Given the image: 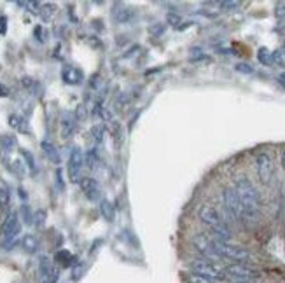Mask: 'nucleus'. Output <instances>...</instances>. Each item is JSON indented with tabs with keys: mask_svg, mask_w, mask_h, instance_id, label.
I'll list each match as a JSON object with an SVG mask.
<instances>
[{
	"mask_svg": "<svg viewBox=\"0 0 285 283\" xmlns=\"http://www.w3.org/2000/svg\"><path fill=\"white\" fill-rule=\"evenodd\" d=\"M235 191H236V196L241 203V208H243V222L257 217L261 200H259V192L254 187V183L241 175L235 182Z\"/></svg>",
	"mask_w": 285,
	"mask_h": 283,
	"instance_id": "nucleus-1",
	"label": "nucleus"
},
{
	"mask_svg": "<svg viewBox=\"0 0 285 283\" xmlns=\"http://www.w3.org/2000/svg\"><path fill=\"white\" fill-rule=\"evenodd\" d=\"M198 217L201 220L205 226H208L214 231L215 234V240L219 241H229L231 240V231H229L228 224L224 222L222 218H220L219 212L210 205H203L198 212Z\"/></svg>",
	"mask_w": 285,
	"mask_h": 283,
	"instance_id": "nucleus-2",
	"label": "nucleus"
},
{
	"mask_svg": "<svg viewBox=\"0 0 285 283\" xmlns=\"http://www.w3.org/2000/svg\"><path fill=\"white\" fill-rule=\"evenodd\" d=\"M214 247L215 252L220 259H228V261H235V264H245L247 261L252 259L250 252L240 245H233L229 241H219L214 238Z\"/></svg>",
	"mask_w": 285,
	"mask_h": 283,
	"instance_id": "nucleus-3",
	"label": "nucleus"
},
{
	"mask_svg": "<svg viewBox=\"0 0 285 283\" xmlns=\"http://www.w3.org/2000/svg\"><path fill=\"white\" fill-rule=\"evenodd\" d=\"M259 276V273L247 264H231L222 269V282L228 283H249L254 282Z\"/></svg>",
	"mask_w": 285,
	"mask_h": 283,
	"instance_id": "nucleus-4",
	"label": "nucleus"
},
{
	"mask_svg": "<svg viewBox=\"0 0 285 283\" xmlns=\"http://www.w3.org/2000/svg\"><path fill=\"white\" fill-rule=\"evenodd\" d=\"M255 171H257L259 182L264 185H269L273 180V173H275V165L269 154L261 152L255 157Z\"/></svg>",
	"mask_w": 285,
	"mask_h": 283,
	"instance_id": "nucleus-5",
	"label": "nucleus"
},
{
	"mask_svg": "<svg viewBox=\"0 0 285 283\" xmlns=\"http://www.w3.org/2000/svg\"><path fill=\"white\" fill-rule=\"evenodd\" d=\"M19 231H21V222H19V217L16 212L9 214V217L5 218L4 224H2V236H4V247L5 249H11V245L16 241Z\"/></svg>",
	"mask_w": 285,
	"mask_h": 283,
	"instance_id": "nucleus-6",
	"label": "nucleus"
},
{
	"mask_svg": "<svg viewBox=\"0 0 285 283\" xmlns=\"http://www.w3.org/2000/svg\"><path fill=\"white\" fill-rule=\"evenodd\" d=\"M191 269L196 275H201L205 278H210L214 282H222V266L212 261H196L191 264Z\"/></svg>",
	"mask_w": 285,
	"mask_h": 283,
	"instance_id": "nucleus-7",
	"label": "nucleus"
},
{
	"mask_svg": "<svg viewBox=\"0 0 285 283\" xmlns=\"http://www.w3.org/2000/svg\"><path fill=\"white\" fill-rule=\"evenodd\" d=\"M193 245L194 249L198 250V252L201 253L203 257H205V261H219V255H217V252H215V247H214V238H210V236H205V234H198L196 238L193 240Z\"/></svg>",
	"mask_w": 285,
	"mask_h": 283,
	"instance_id": "nucleus-8",
	"label": "nucleus"
},
{
	"mask_svg": "<svg viewBox=\"0 0 285 283\" xmlns=\"http://www.w3.org/2000/svg\"><path fill=\"white\" fill-rule=\"evenodd\" d=\"M222 198H224V205H226L229 214L236 218V220H243V208H241V203H240V200H238L235 187L224 189Z\"/></svg>",
	"mask_w": 285,
	"mask_h": 283,
	"instance_id": "nucleus-9",
	"label": "nucleus"
},
{
	"mask_svg": "<svg viewBox=\"0 0 285 283\" xmlns=\"http://www.w3.org/2000/svg\"><path fill=\"white\" fill-rule=\"evenodd\" d=\"M84 166V154L79 147H74L68 157V177L74 183H79L81 180V170Z\"/></svg>",
	"mask_w": 285,
	"mask_h": 283,
	"instance_id": "nucleus-10",
	"label": "nucleus"
},
{
	"mask_svg": "<svg viewBox=\"0 0 285 283\" xmlns=\"http://www.w3.org/2000/svg\"><path fill=\"white\" fill-rule=\"evenodd\" d=\"M39 275L42 283H56L58 269L53 267V264H51V261L48 257H42L39 262Z\"/></svg>",
	"mask_w": 285,
	"mask_h": 283,
	"instance_id": "nucleus-11",
	"label": "nucleus"
},
{
	"mask_svg": "<svg viewBox=\"0 0 285 283\" xmlns=\"http://www.w3.org/2000/svg\"><path fill=\"white\" fill-rule=\"evenodd\" d=\"M79 185H81V189H83L84 196L88 198V200L97 201L98 198H100V194H101L100 183H98L95 179H91V177H84V179L79 180Z\"/></svg>",
	"mask_w": 285,
	"mask_h": 283,
	"instance_id": "nucleus-12",
	"label": "nucleus"
},
{
	"mask_svg": "<svg viewBox=\"0 0 285 283\" xmlns=\"http://www.w3.org/2000/svg\"><path fill=\"white\" fill-rule=\"evenodd\" d=\"M75 131V117L70 112H65L62 116V122H60V133H62L63 140H68Z\"/></svg>",
	"mask_w": 285,
	"mask_h": 283,
	"instance_id": "nucleus-13",
	"label": "nucleus"
},
{
	"mask_svg": "<svg viewBox=\"0 0 285 283\" xmlns=\"http://www.w3.org/2000/svg\"><path fill=\"white\" fill-rule=\"evenodd\" d=\"M62 79L65 84L75 86V84L83 83V72L79 68H74V67H65L62 72Z\"/></svg>",
	"mask_w": 285,
	"mask_h": 283,
	"instance_id": "nucleus-14",
	"label": "nucleus"
},
{
	"mask_svg": "<svg viewBox=\"0 0 285 283\" xmlns=\"http://www.w3.org/2000/svg\"><path fill=\"white\" fill-rule=\"evenodd\" d=\"M40 147H42V150H44L46 157H48V159L53 163V165H60V163H62V157H60L58 149L54 147L51 142H42V144H40Z\"/></svg>",
	"mask_w": 285,
	"mask_h": 283,
	"instance_id": "nucleus-15",
	"label": "nucleus"
},
{
	"mask_svg": "<svg viewBox=\"0 0 285 283\" xmlns=\"http://www.w3.org/2000/svg\"><path fill=\"white\" fill-rule=\"evenodd\" d=\"M100 214L101 217L105 218L107 222H114V218H116V210H114V205L110 203V201L103 200L100 203Z\"/></svg>",
	"mask_w": 285,
	"mask_h": 283,
	"instance_id": "nucleus-16",
	"label": "nucleus"
},
{
	"mask_svg": "<svg viewBox=\"0 0 285 283\" xmlns=\"http://www.w3.org/2000/svg\"><path fill=\"white\" fill-rule=\"evenodd\" d=\"M21 247L27 250V252H30V253L37 252V249H39V240H37V236H34V234L23 236Z\"/></svg>",
	"mask_w": 285,
	"mask_h": 283,
	"instance_id": "nucleus-17",
	"label": "nucleus"
},
{
	"mask_svg": "<svg viewBox=\"0 0 285 283\" xmlns=\"http://www.w3.org/2000/svg\"><path fill=\"white\" fill-rule=\"evenodd\" d=\"M257 60L263 63V65H273V52L266 48H261L257 51Z\"/></svg>",
	"mask_w": 285,
	"mask_h": 283,
	"instance_id": "nucleus-18",
	"label": "nucleus"
},
{
	"mask_svg": "<svg viewBox=\"0 0 285 283\" xmlns=\"http://www.w3.org/2000/svg\"><path fill=\"white\" fill-rule=\"evenodd\" d=\"M132 16H133V13L128 7H121L114 13L116 21H119V23H128L130 19H132Z\"/></svg>",
	"mask_w": 285,
	"mask_h": 283,
	"instance_id": "nucleus-19",
	"label": "nucleus"
},
{
	"mask_svg": "<svg viewBox=\"0 0 285 283\" xmlns=\"http://www.w3.org/2000/svg\"><path fill=\"white\" fill-rule=\"evenodd\" d=\"M56 261L62 264V266H70L72 261H74V257H72L70 252H67V250H60V252L56 253Z\"/></svg>",
	"mask_w": 285,
	"mask_h": 283,
	"instance_id": "nucleus-20",
	"label": "nucleus"
},
{
	"mask_svg": "<svg viewBox=\"0 0 285 283\" xmlns=\"http://www.w3.org/2000/svg\"><path fill=\"white\" fill-rule=\"evenodd\" d=\"M9 124L11 128H16V130H27V124H25V119L18 114H13L9 116Z\"/></svg>",
	"mask_w": 285,
	"mask_h": 283,
	"instance_id": "nucleus-21",
	"label": "nucleus"
},
{
	"mask_svg": "<svg viewBox=\"0 0 285 283\" xmlns=\"http://www.w3.org/2000/svg\"><path fill=\"white\" fill-rule=\"evenodd\" d=\"M185 282L187 283H217L210 278H205V276H201V275H196V273H187V275H185Z\"/></svg>",
	"mask_w": 285,
	"mask_h": 283,
	"instance_id": "nucleus-22",
	"label": "nucleus"
},
{
	"mask_svg": "<svg viewBox=\"0 0 285 283\" xmlns=\"http://www.w3.org/2000/svg\"><path fill=\"white\" fill-rule=\"evenodd\" d=\"M103 135H105V128L103 126H93L91 128V136L97 144H101V142H103Z\"/></svg>",
	"mask_w": 285,
	"mask_h": 283,
	"instance_id": "nucleus-23",
	"label": "nucleus"
},
{
	"mask_svg": "<svg viewBox=\"0 0 285 283\" xmlns=\"http://www.w3.org/2000/svg\"><path fill=\"white\" fill-rule=\"evenodd\" d=\"M84 163H88L89 168H95V166L98 165V154L95 149H91V150L88 152V156L84 157Z\"/></svg>",
	"mask_w": 285,
	"mask_h": 283,
	"instance_id": "nucleus-24",
	"label": "nucleus"
},
{
	"mask_svg": "<svg viewBox=\"0 0 285 283\" xmlns=\"http://www.w3.org/2000/svg\"><path fill=\"white\" fill-rule=\"evenodd\" d=\"M46 217H48V214H46L44 210H37L35 214H34V224L37 227H42L46 222Z\"/></svg>",
	"mask_w": 285,
	"mask_h": 283,
	"instance_id": "nucleus-25",
	"label": "nucleus"
},
{
	"mask_svg": "<svg viewBox=\"0 0 285 283\" xmlns=\"http://www.w3.org/2000/svg\"><path fill=\"white\" fill-rule=\"evenodd\" d=\"M9 191L4 187H0V208H5V206L9 205Z\"/></svg>",
	"mask_w": 285,
	"mask_h": 283,
	"instance_id": "nucleus-26",
	"label": "nucleus"
},
{
	"mask_svg": "<svg viewBox=\"0 0 285 283\" xmlns=\"http://www.w3.org/2000/svg\"><path fill=\"white\" fill-rule=\"evenodd\" d=\"M21 215H23V220H25V224H34V215L30 214V208H28L27 205L21 206Z\"/></svg>",
	"mask_w": 285,
	"mask_h": 283,
	"instance_id": "nucleus-27",
	"label": "nucleus"
},
{
	"mask_svg": "<svg viewBox=\"0 0 285 283\" xmlns=\"http://www.w3.org/2000/svg\"><path fill=\"white\" fill-rule=\"evenodd\" d=\"M14 145H16V138H14V136H4V138H2V147H4L5 150H13Z\"/></svg>",
	"mask_w": 285,
	"mask_h": 283,
	"instance_id": "nucleus-28",
	"label": "nucleus"
},
{
	"mask_svg": "<svg viewBox=\"0 0 285 283\" xmlns=\"http://www.w3.org/2000/svg\"><path fill=\"white\" fill-rule=\"evenodd\" d=\"M21 156L27 159V166L30 168L32 171H35V161H34V156H32L28 150H21Z\"/></svg>",
	"mask_w": 285,
	"mask_h": 283,
	"instance_id": "nucleus-29",
	"label": "nucleus"
},
{
	"mask_svg": "<svg viewBox=\"0 0 285 283\" xmlns=\"http://www.w3.org/2000/svg\"><path fill=\"white\" fill-rule=\"evenodd\" d=\"M220 7L224 11H233V9L240 7V2H236V0H226V2H220Z\"/></svg>",
	"mask_w": 285,
	"mask_h": 283,
	"instance_id": "nucleus-30",
	"label": "nucleus"
},
{
	"mask_svg": "<svg viewBox=\"0 0 285 283\" xmlns=\"http://www.w3.org/2000/svg\"><path fill=\"white\" fill-rule=\"evenodd\" d=\"M275 16L278 17V19H284L285 17V2H278V4L275 5Z\"/></svg>",
	"mask_w": 285,
	"mask_h": 283,
	"instance_id": "nucleus-31",
	"label": "nucleus"
},
{
	"mask_svg": "<svg viewBox=\"0 0 285 283\" xmlns=\"http://www.w3.org/2000/svg\"><path fill=\"white\" fill-rule=\"evenodd\" d=\"M235 68H236V72H241V74H252V72H254V68H252L249 63H238Z\"/></svg>",
	"mask_w": 285,
	"mask_h": 283,
	"instance_id": "nucleus-32",
	"label": "nucleus"
},
{
	"mask_svg": "<svg viewBox=\"0 0 285 283\" xmlns=\"http://www.w3.org/2000/svg\"><path fill=\"white\" fill-rule=\"evenodd\" d=\"M167 21L170 23L171 26H179L180 25V21H182V17L179 16V14H173V13H170L167 16Z\"/></svg>",
	"mask_w": 285,
	"mask_h": 283,
	"instance_id": "nucleus-33",
	"label": "nucleus"
},
{
	"mask_svg": "<svg viewBox=\"0 0 285 283\" xmlns=\"http://www.w3.org/2000/svg\"><path fill=\"white\" fill-rule=\"evenodd\" d=\"M74 117H75V121H81V122L86 119V109H84V105H79V107H77Z\"/></svg>",
	"mask_w": 285,
	"mask_h": 283,
	"instance_id": "nucleus-34",
	"label": "nucleus"
},
{
	"mask_svg": "<svg viewBox=\"0 0 285 283\" xmlns=\"http://www.w3.org/2000/svg\"><path fill=\"white\" fill-rule=\"evenodd\" d=\"M273 63H276V65H284V52L282 51L273 52Z\"/></svg>",
	"mask_w": 285,
	"mask_h": 283,
	"instance_id": "nucleus-35",
	"label": "nucleus"
},
{
	"mask_svg": "<svg viewBox=\"0 0 285 283\" xmlns=\"http://www.w3.org/2000/svg\"><path fill=\"white\" fill-rule=\"evenodd\" d=\"M100 116L105 119V121H112V114H110L109 110L105 109V107H103V109H100Z\"/></svg>",
	"mask_w": 285,
	"mask_h": 283,
	"instance_id": "nucleus-36",
	"label": "nucleus"
},
{
	"mask_svg": "<svg viewBox=\"0 0 285 283\" xmlns=\"http://www.w3.org/2000/svg\"><path fill=\"white\" fill-rule=\"evenodd\" d=\"M7 95H9V89L4 84H0V96H7Z\"/></svg>",
	"mask_w": 285,
	"mask_h": 283,
	"instance_id": "nucleus-37",
	"label": "nucleus"
},
{
	"mask_svg": "<svg viewBox=\"0 0 285 283\" xmlns=\"http://www.w3.org/2000/svg\"><path fill=\"white\" fill-rule=\"evenodd\" d=\"M278 83H280L282 87H285V72H282V74L278 75Z\"/></svg>",
	"mask_w": 285,
	"mask_h": 283,
	"instance_id": "nucleus-38",
	"label": "nucleus"
},
{
	"mask_svg": "<svg viewBox=\"0 0 285 283\" xmlns=\"http://www.w3.org/2000/svg\"><path fill=\"white\" fill-rule=\"evenodd\" d=\"M0 32H5V17H0Z\"/></svg>",
	"mask_w": 285,
	"mask_h": 283,
	"instance_id": "nucleus-39",
	"label": "nucleus"
},
{
	"mask_svg": "<svg viewBox=\"0 0 285 283\" xmlns=\"http://www.w3.org/2000/svg\"><path fill=\"white\" fill-rule=\"evenodd\" d=\"M282 168H284V171H285V152L282 154Z\"/></svg>",
	"mask_w": 285,
	"mask_h": 283,
	"instance_id": "nucleus-40",
	"label": "nucleus"
},
{
	"mask_svg": "<svg viewBox=\"0 0 285 283\" xmlns=\"http://www.w3.org/2000/svg\"><path fill=\"white\" fill-rule=\"evenodd\" d=\"M280 51H282V52H284V56H285V44H284V48H282V49H280Z\"/></svg>",
	"mask_w": 285,
	"mask_h": 283,
	"instance_id": "nucleus-41",
	"label": "nucleus"
}]
</instances>
